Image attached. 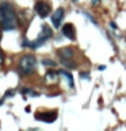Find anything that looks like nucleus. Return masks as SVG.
<instances>
[{"label": "nucleus", "instance_id": "13", "mask_svg": "<svg viewBox=\"0 0 126 131\" xmlns=\"http://www.w3.org/2000/svg\"><path fill=\"white\" fill-rule=\"evenodd\" d=\"M3 62H4V53H3V50L0 49V68H2Z\"/></svg>", "mask_w": 126, "mask_h": 131}, {"label": "nucleus", "instance_id": "1", "mask_svg": "<svg viewBox=\"0 0 126 131\" xmlns=\"http://www.w3.org/2000/svg\"><path fill=\"white\" fill-rule=\"evenodd\" d=\"M0 14H2V27L3 30H14L18 26V16L14 7L10 3H2L0 4Z\"/></svg>", "mask_w": 126, "mask_h": 131}, {"label": "nucleus", "instance_id": "14", "mask_svg": "<svg viewBox=\"0 0 126 131\" xmlns=\"http://www.w3.org/2000/svg\"><path fill=\"white\" fill-rule=\"evenodd\" d=\"M110 25H111V29H115V30L118 29V26H117V25H115V23H114V22H111V23H110Z\"/></svg>", "mask_w": 126, "mask_h": 131}, {"label": "nucleus", "instance_id": "4", "mask_svg": "<svg viewBox=\"0 0 126 131\" xmlns=\"http://www.w3.org/2000/svg\"><path fill=\"white\" fill-rule=\"evenodd\" d=\"M35 119L46 123H53L57 119V112H39L35 115Z\"/></svg>", "mask_w": 126, "mask_h": 131}, {"label": "nucleus", "instance_id": "7", "mask_svg": "<svg viewBox=\"0 0 126 131\" xmlns=\"http://www.w3.org/2000/svg\"><path fill=\"white\" fill-rule=\"evenodd\" d=\"M58 55H60L61 58H68V59H70V58L73 57L72 47H62V49L58 50Z\"/></svg>", "mask_w": 126, "mask_h": 131}, {"label": "nucleus", "instance_id": "17", "mask_svg": "<svg viewBox=\"0 0 126 131\" xmlns=\"http://www.w3.org/2000/svg\"><path fill=\"white\" fill-rule=\"evenodd\" d=\"M0 19H2V14H0Z\"/></svg>", "mask_w": 126, "mask_h": 131}, {"label": "nucleus", "instance_id": "16", "mask_svg": "<svg viewBox=\"0 0 126 131\" xmlns=\"http://www.w3.org/2000/svg\"><path fill=\"white\" fill-rule=\"evenodd\" d=\"M0 38H2V30H0Z\"/></svg>", "mask_w": 126, "mask_h": 131}, {"label": "nucleus", "instance_id": "18", "mask_svg": "<svg viewBox=\"0 0 126 131\" xmlns=\"http://www.w3.org/2000/svg\"><path fill=\"white\" fill-rule=\"evenodd\" d=\"M95 2H99V0H95Z\"/></svg>", "mask_w": 126, "mask_h": 131}, {"label": "nucleus", "instance_id": "6", "mask_svg": "<svg viewBox=\"0 0 126 131\" xmlns=\"http://www.w3.org/2000/svg\"><path fill=\"white\" fill-rule=\"evenodd\" d=\"M62 34L69 39H75V27H73V25L66 23V25L62 26Z\"/></svg>", "mask_w": 126, "mask_h": 131}, {"label": "nucleus", "instance_id": "11", "mask_svg": "<svg viewBox=\"0 0 126 131\" xmlns=\"http://www.w3.org/2000/svg\"><path fill=\"white\" fill-rule=\"evenodd\" d=\"M61 62L64 63V65H66L68 68H76V63L68 61V58H61Z\"/></svg>", "mask_w": 126, "mask_h": 131}, {"label": "nucleus", "instance_id": "15", "mask_svg": "<svg viewBox=\"0 0 126 131\" xmlns=\"http://www.w3.org/2000/svg\"><path fill=\"white\" fill-rule=\"evenodd\" d=\"M80 76L81 77H84V78H88L89 76H88V73H80Z\"/></svg>", "mask_w": 126, "mask_h": 131}, {"label": "nucleus", "instance_id": "9", "mask_svg": "<svg viewBox=\"0 0 126 131\" xmlns=\"http://www.w3.org/2000/svg\"><path fill=\"white\" fill-rule=\"evenodd\" d=\"M57 72H54V70H48L45 74V80L46 82H54V81H57Z\"/></svg>", "mask_w": 126, "mask_h": 131}, {"label": "nucleus", "instance_id": "10", "mask_svg": "<svg viewBox=\"0 0 126 131\" xmlns=\"http://www.w3.org/2000/svg\"><path fill=\"white\" fill-rule=\"evenodd\" d=\"M60 73L62 74V76H64V77H66V78H68V82H69V86H72V88H73V77H72V74H70L69 72H66V70H60Z\"/></svg>", "mask_w": 126, "mask_h": 131}, {"label": "nucleus", "instance_id": "3", "mask_svg": "<svg viewBox=\"0 0 126 131\" xmlns=\"http://www.w3.org/2000/svg\"><path fill=\"white\" fill-rule=\"evenodd\" d=\"M34 8H35V12H37L41 18H46L50 14V6H49L48 2H45V0H38V2L35 3Z\"/></svg>", "mask_w": 126, "mask_h": 131}, {"label": "nucleus", "instance_id": "12", "mask_svg": "<svg viewBox=\"0 0 126 131\" xmlns=\"http://www.w3.org/2000/svg\"><path fill=\"white\" fill-rule=\"evenodd\" d=\"M42 63H44L45 66H56V65H57L56 61H52V59H49V58L42 59Z\"/></svg>", "mask_w": 126, "mask_h": 131}, {"label": "nucleus", "instance_id": "2", "mask_svg": "<svg viewBox=\"0 0 126 131\" xmlns=\"http://www.w3.org/2000/svg\"><path fill=\"white\" fill-rule=\"evenodd\" d=\"M18 70L23 76H30L37 70V59L31 54H25L19 59L18 63Z\"/></svg>", "mask_w": 126, "mask_h": 131}, {"label": "nucleus", "instance_id": "8", "mask_svg": "<svg viewBox=\"0 0 126 131\" xmlns=\"http://www.w3.org/2000/svg\"><path fill=\"white\" fill-rule=\"evenodd\" d=\"M39 35H42L44 38L49 39V38L53 37V31H52V29H50L48 25H44V26H42V31H41V34H39Z\"/></svg>", "mask_w": 126, "mask_h": 131}, {"label": "nucleus", "instance_id": "5", "mask_svg": "<svg viewBox=\"0 0 126 131\" xmlns=\"http://www.w3.org/2000/svg\"><path fill=\"white\" fill-rule=\"evenodd\" d=\"M64 15H65L64 8H57L53 12V15H52V23H53V26L56 27V29H58V27L61 26V22H62V19H64Z\"/></svg>", "mask_w": 126, "mask_h": 131}, {"label": "nucleus", "instance_id": "19", "mask_svg": "<svg viewBox=\"0 0 126 131\" xmlns=\"http://www.w3.org/2000/svg\"><path fill=\"white\" fill-rule=\"evenodd\" d=\"M75 2H77V0H75Z\"/></svg>", "mask_w": 126, "mask_h": 131}]
</instances>
